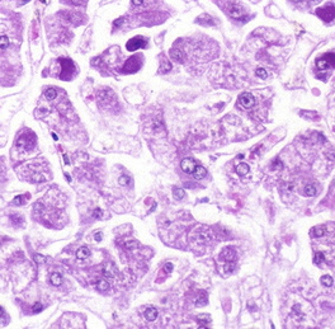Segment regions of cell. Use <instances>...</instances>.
Masks as SVG:
<instances>
[{
    "label": "cell",
    "mask_w": 335,
    "mask_h": 329,
    "mask_svg": "<svg viewBox=\"0 0 335 329\" xmlns=\"http://www.w3.org/2000/svg\"><path fill=\"white\" fill-rule=\"evenodd\" d=\"M34 144H36V139L32 132L23 133L17 141V146L20 150H31L34 147Z\"/></svg>",
    "instance_id": "1"
},
{
    "label": "cell",
    "mask_w": 335,
    "mask_h": 329,
    "mask_svg": "<svg viewBox=\"0 0 335 329\" xmlns=\"http://www.w3.org/2000/svg\"><path fill=\"white\" fill-rule=\"evenodd\" d=\"M316 66L319 70H327L335 68V54H325L316 60Z\"/></svg>",
    "instance_id": "2"
},
{
    "label": "cell",
    "mask_w": 335,
    "mask_h": 329,
    "mask_svg": "<svg viewBox=\"0 0 335 329\" xmlns=\"http://www.w3.org/2000/svg\"><path fill=\"white\" fill-rule=\"evenodd\" d=\"M140 68H141L140 57L138 56H132L126 61V64L122 68V71H125V73H136Z\"/></svg>",
    "instance_id": "3"
},
{
    "label": "cell",
    "mask_w": 335,
    "mask_h": 329,
    "mask_svg": "<svg viewBox=\"0 0 335 329\" xmlns=\"http://www.w3.org/2000/svg\"><path fill=\"white\" fill-rule=\"evenodd\" d=\"M145 46H146V41L142 37H140V36H137V37H133L132 40H130L127 42L126 48L128 50V51H136V50L142 48Z\"/></svg>",
    "instance_id": "4"
},
{
    "label": "cell",
    "mask_w": 335,
    "mask_h": 329,
    "mask_svg": "<svg viewBox=\"0 0 335 329\" xmlns=\"http://www.w3.org/2000/svg\"><path fill=\"white\" fill-rule=\"evenodd\" d=\"M316 14L323 20L329 22V20H331L335 17V8H334L333 5H330V6H326V8H324V9H317Z\"/></svg>",
    "instance_id": "5"
},
{
    "label": "cell",
    "mask_w": 335,
    "mask_h": 329,
    "mask_svg": "<svg viewBox=\"0 0 335 329\" xmlns=\"http://www.w3.org/2000/svg\"><path fill=\"white\" fill-rule=\"evenodd\" d=\"M111 98H116L115 93H113L111 89H105V90H102V92L98 93V101L101 102V106H105L109 102L115 103L116 101H111Z\"/></svg>",
    "instance_id": "6"
},
{
    "label": "cell",
    "mask_w": 335,
    "mask_h": 329,
    "mask_svg": "<svg viewBox=\"0 0 335 329\" xmlns=\"http://www.w3.org/2000/svg\"><path fill=\"white\" fill-rule=\"evenodd\" d=\"M60 64H61V66H62V74L60 75L61 79H63L65 74H69V78H71L70 74L75 71L74 62L71 61V60H67V59H61V60H60Z\"/></svg>",
    "instance_id": "7"
},
{
    "label": "cell",
    "mask_w": 335,
    "mask_h": 329,
    "mask_svg": "<svg viewBox=\"0 0 335 329\" xmlns=\"http://www.w3.org/2000/svg\"><path fill=\"white\" fill-rule=\"evenodd\" d=\"M239 103L241 107H244V108H250L255 103V98L250 93H244V94H241L239 97Z\"/></svg>",
    "instance_id": "8"
},
{
    "label": "cell",
    "mask_w": 335,
    "mask_h": 329,
    "mask_svg": "<svg viewBox=\"0 0 335 329\" xmlns=\"http://www.w3.org/2000/svg\"><path fill=\"white\" fill-rule=\"evenodd\" d=\"M221 259H224V261H227V262H232L235 258H236V252H235V250L232 249V248H230V247H227V248H225L222 252H221Z\"/></svg>",
    "instance_id": "9"
},
{
    "label": "cell",
    "mask_w": 335,
    "mask_h": 329,
    "mask_svg": "<svg viewBox=\"0 0 335 329\" xmlns=\"http://www.w3.org/2000/svg\"><path fill=\"white\" fill-rule=\"evenodd\" d=\"M180 167H182V169L185 171V173H193V170H194V168H196V163H194L193 159L185 158V159L182 160Z\"/></svg>",
    "instance_id": "10"
},
{
    "label": "cell",
    "mask_w": 335,
    "mask_h": 329,
    "mask_svg": "<svg viewBox=\"0 0 335 329\" xmlns=\"http://www.w3.org/2000/svg\"><path fill=\"white\" fill-rule=\"evenodd\" d=\"M229 13H230V16L234 17V18H241L244 16V9L241 8V6L239 4H231L229 6Z\"/></svg>",
    "instance_id": "11"
},
{
    "label": "cell",
    "mask_w": 335,
    "mask_h": 329,
    "mask_svg": "<svg viewBox=\"0 0 335 329\" xmlns=\"http://www.w3.org/2000/svg\"><path fill=\"white\" fill-rule=\"evenodd\" d=\"M144 315H145V319L149 320V321H154L156 318H158V310L155 309V307H147V309L145 310L144 313Z\"/></svg>",
    "instance_id": "12"
},
{
    "label": "cell",
    "mask_w": 335,
    "mask_h": 329,
    "mask_svg": "<svg viewBox=\"0 0 335 329\" xmlns=\"http://www.w3.org/2000/svg\"><path fill=\"white\" fill-rule=\"evenodd\" d=\"M117 273V268L115 267V264H112V263H108V264H105L104 268H103V275L105 277H113Z\"/></svg>",
    "instance_id": "13"
},
{
    "label": "cell",
    "mask_w": 335,
    "mask_h": 329,
    "mask_svg": "<svg viewBox=\"0 0 335 329\" xmlns=\"http://www.w3.org/2000/svg\"><path fill=\"white\" fill-rule=\"evenodd\" d=\"M193 177L196 178V179H202V178H204V175L207 174V170H206V168H203L202 165H196L194 170H193Z\"/></svg>",
    "instance_id": "14"
},
{
    "label": "cell",
    "mask_w": 335,
    "mask_h": 329,
    "mask_svg": "<svg viewBox=\"0 0 335 329\" xmlns=\"http://www.w3.org/2000/svg\"><path fill=\"white\" fill-rule=\"evenodd\" d=\"M208 303V296H207V292H199V295L197 296L196 299V305L197 306H204L206 304Z\"/></svg>",
    "instance_id": "15"
},
{
    "label": "cell",
    "mask_w": 335,
    "mask_h": 329,
    "mask_svg": "<svg viewBox=\"0 0 335 329\" xmlns=\"http://www.w3.org/2000/svg\"><path fill=\"white\" fill-rule=\"evenodd\" d=\"M170 57L174 60V61H178V62H183L184 60V55L180 50H176V48H173L170 51Z\"/></svg>",
    "instance_id": "16"
},
{
    "label": "cell",
    "mask_w": 335,
    "mask_h": 329,
    "mask_svg": "<svg viewBox=\"0 0 335 329\" xmlns=\"http://www.w3.org/2000/svg\"><path fill=\"white\" fill-rule=\"evenodd\" d=\"M326 233V226L325 225H319L316 227H313L311 230V235L312 237H316V238H320Z\"/></svg>",
    "instance_id": "17"
},
{
    "label": "cell",
    "mask_w": 335,
    "mask_h": 329,
    "mask_svg": "<svg viewBox=\"0 0 335 329\" xmlns=\"http://www.w3.org/2000/svg\"><path fill=\"white\" fill-rule=\"evenodd\" d=\"M89 254H90V252H89V249H88L87 247H81V248H79V249L76 250V257H77L79 259H85V258H88Z\"/></svg>",
    "instance_id": "18"
},
{
    "label": "cell",
    "mask_w": 335,
    "mask_h": 329,
    "mask_svg": "<svg viewBox=\"0 0 335 329\" xmlns=\"http://www.w3.org/2000/svg\"><path fill=\"white\" fill-rule=\"evenodd\" d=\"M197 321H198L199 325L203 327V325H206V324L211 323V317L208 315V314H201V315H198Z\"/></svg>",
    "instance_id": "19"
},
{
    "label": "cell",
    "mask_w": 335,
    "mask_h": 329,
    "mask_svg": "<svg viewBox=\"0 0 335 329\" xmlns=\"http://www.w3.org/2000/svg\"><path fill=\"white\" fill-rule=\"evenodd\" d=\"M236 173L239 175H245L246 173H249V165L246 163H241L236 167Z\"/></svg>",
    "instance_id": "20"
},
{
    "label": "cell",
    "mask_w": 335,
    "mask_h": 329,
    "mask_svg": "<svg viewBox=\"0 0 335 329\" xmlns=\"http://www.w3.org/2000/svg\"><path fill=\"white\" fill-rule=\"evenodd\" d=\"M50 281L55 286H60L62 283V276L60 273H52L51 277H50Z\"/></svg>",
    "instance_id": "21"
},
{
    "label": "cell",
    "mask_w": 335,
    "mask_h": 329,
    "mask_svg": "<svg viewBox=\"0 0 335 329\" xmlns=\"http://www.w3.org/2000/svg\"><path fill=\"white\" fill-rule=\"evenodd\" d=\"M170 69H172V65H170V62H169L166 59H162V61H161V64H160L159 71H160V73H168V71H170Z\"/></svg>",
    "instance_id": "22"
},
{
    "label": "cell",
    "mask_w": 335,
    "mask_h": 329,
    "mask_svg": "<svg viewBox=\"0 0 335 329\" xmlns=\"http://www.w3.org/2000/svg\"><path fill=\"white\" fill-rule=\"evenodd\" d=\"M45 97H46V99H48V101H53V99L57 97V92H56L53 88H48L45 92Z\"/></svg>",
    "instance_id": "23"
},
{
    "label": "cell",
    "mask_w": 335,
    "mask_h": 329,
    "mask_svg": "<svg viewBox=\"0 0 335 329\" xmlns=\"http://www.w3.org/2000/svg\"><path fill=\"white\" fill-rule=\"evenodd\" d=\"M305 195L309 196V197H312L316 195V187L313 184H307L305 187Z\"/></svg>",
    "instance_id": "24"
},
{
    "label": "cell",
    "mask_w": 335,
    "mask_h": 329,
    "mask_svg": "<svg viewBox=\"0 0 335 329\" xmlns=\"http://www.w3.org/2000/svg\"><path fill=\"white\" fill-rule=\"evenodd\" d=\"M97 289L99 290V291H107L109 289V283L107 282L105 280H99L98 282H97Z\"/></svg>",
    "instance_id": "25"
},
{
    "label": "cell",
    "mask_w": 335,
    "mask_h": 329,
    "mask_svg": "<svg viewBox=\"0 0 335 329\" xmlns=\"http://www.w3.org/2000/svg\"><path fill=\"white\" fill-rule=\"evenodd\" d=\"M320 282H321V285L326 286V287H330V286L333 285V278L329 275H325V276H323L321 278H320Z\"/></svg>",
    "instance_id": "26"
},
{
    "label": "cell",
    "mask_w": 335,
    "mask_h": 329,
    "mask_svg": "<svg viewBox=\"0 0 335 329\" xmlns=\"http://www.w3.org/2000/svg\"><path fill=\"white\" fill-rule=\"evenodd\" d=\"M123 247H125L126 250H133V249H136L138 247V243L136 240H128L123 244Z\"/></svg>",
    "instance_id": "27"
},
{
    "label": "cell",
    "mask_w": 335,
    "mask_h": 329,
    "mask_svg": "<svg viewBox=\"0 0 335 329\" xmlns=\"http://www.w3.org/2000/svg\"><path fill=\"white\" fill-rule=\"evenodd\" d=\"M324 261H325V255L323 253H320V252H317L315 254V257H313V263H315V264H320V263H323Z\"/></svg>",
    "instance_id": "28"
},
{
    "label": "cell",
    "mask_w": 335,
    "mask_h": 329,
    "mask_svg": "<svg viewBox=\"0 0 335 329\" xmlns=\"http://www.w3.org/2000/svg\"><path fill=\"white\" fill-rule=\"evenodd\" d=\"M33 259H34V262L37 263V264H45L46 261H47L46 257L42 255V254H36V255L33 257Z\"/></svg>",
    "instance_id": "29"
},
{
    "label": "cell",
    "mask_w": 335,
    "mask_h": 329,
    "mask_svg": "<svg viewBox=\"0 0 335 329\" xmlns=\"http://www.w3.org/2000/svg\"><path fill=\"white\" fill-rule=\"evenodd\" d=\"M8 46H9V38L5 37V36H2V37H0V48L5 50Z\"/></svg>",
    "instance_id": "30"
},
{
    "label": "cell",
    "mask_w": 335,
    "mask_h": 329,
    "mask_svg": "<svg viewBox=\"0 0 335 329\" xmlns=\"http://www.w3.org/2000/svg\"><path fill=\"white\" fill-rule=\"evenodd\" d=\"M118 182H119L121 185H127V184H130L131 178L128 177V175H121V177L118 178Z\"/></svg>",
    "instance_id": "31"
},
{
    "label": "cell",
    "mask_w": 335,
    "mask_h": 329,
    "mask_svg": "<svg viewBox=\"0 0 335 329\" xmlns=\"http://www.w3.org/2000/svg\"><path fill=\"white\" fill-rule=\"evenodd\" d=\"M255 74L258 75V76L260 78V79H267V76H268V74H267L265 69H263V68H258V69H256Z\"/></svg>",
    "instance_id": "32"
},
{
    "label": "cell",
    "mask_w": 335,
    "mask_h": 329,
    "mask_svg": "<svg viewBox=\"0 0 335 329\" xmlns=\"http://www.w3.org/2000/svg\"><path fill=\"white\" fill-rule=\"evenodd\" d=\"M235 269V264L232 263V262H229L227 264H225V267H224V272L226 273V275H229V273H231L232 271Z\"/></svg>",
    "instance_id": "33"
},
{
    "label": "cell",
    "mask_w": 335,
    "mask_h": 329,
    "mask_svg": "<svg viewBox=\"0 0 335 329\" xmlns=\"http://www.w3.org/2000/svg\"><path fill=\"white\" fill-rule=\"evenodd\" d=\"M174 197L176 198V199H182L183 197H184V191L183 189H180V188H174Z\"/></svg>",
    "instance_id": "34"
},
{
    "label": "cell",
    "mask_w": 335,
    "mask_h": 329,
    "mask_svg": "<svg viewBox=\"0 0 335 329\" xmlns=\"http://www.w3.org/2000/svg\"><path fill=\"white\" fill-rule=\"evenodd\" d=\"M42 309H43V306H42V304H39V303H36L32 307L33 313H39V311H42Z\"/></svg>",
    "instance_id": "35"
},
{
    "label": "cell",
    "mask_w": 335,
    "mask_h": 329,
    "mask_svg": "<svg viewBox=\"0 0 335 329\" xmlns=\"http://www.w3.org/2000/svg\"><path fill=\"white\" fill-rule=\"evenodd\" d=\"M164 271H165L166 273H170L173 271V264L170 263V262H168V263H165L164 264Z\"/></svg>",
    "instance_id": "36"
},
{
    "label": "cell",
    "mask_w": 335,
    "mask_h": 329,
    "mask_svg": "<svg viewBox=\"0 0 335 329\" xmlns=\"http://www.w3.org/2000/svg\"><path fill=\"white\" fill-rule=\"evenodd\" d=\"M283 164L281 160H274L273 161V165H272V169H282Z\"/></svg>",
    "instance_id": "37"
},
{
    "label": "cell",
    "mask_w": 335,
    "mask_h": 329,
    "mask_svg": "<svg viewBox=\"0 0 335 329\" xmlns=\"http://www.w3.org/2000/svg\"><path fill=\"white\" fill-rule=\"evenodd\" d=\"M13 203L14 205H22L23 203V196H17L15 198H14Z\"/></svg>",
    "instance_id": "38"
},
{
    "label": "cell",
    "mask_w": 335,
    "mask_h": 329,
    "mask_svg": "<svg viewBox=\"0 0 335 329\" xmlns=\"http://www.w3.org/2000/svg\"><path fill=\"white\" fill-rule=\"evenodd\" d=\"M101 215H102V210H99V209H95L94 212H93V216L94 217H99Z\"/></svg>",
    "instance_id": "39"
},
{
    "label": "cell",
    "mask_w": 335,
    "mask_h": 329,
    "mask_svg": "<svg viewBox=\"0 0 335 329\" xmlns=\"http://www.w3.org/2000/svg\"><path fill=\"white\" fill-rule=\"evenodd\" d=\"M122 23H123V18H119V19L115 20V27H118V26H121Z\"/></svg>",
    "instance_id": "40"
},
{
    "label": "cell",
    "mask_w": 335,
    "mask_h": 329,
    "mask_svg": "<svg viewBox=\"0 0 335 329\" xmlns=\"http://www.w3.org/2000/svg\"><path fill=\"white\" fill-rule=\"evenodd\" d=\"M70 3L74 4V5H79V4L83 3V0H70Z\"/></svg>",
    "instance_id": "41"
},
{
    "label": "cell",
    "mask_w": 335,
    "mask_h": 329,
    "mask_svg": "<svg viewBox=\"0 0 335 329\" xmlns=\"http://www.w3.org/2000/svg\"><path fill=\"white\" fill-rule=\"evenodd\" d=\"M94 238H95V240H97V241H101V240H102V235H101V233H95V237H94Z\"/></svg>",
    "instance_id": "42"
},
{
    "label": "cell",
    "mask_w": 335,
    "mask_h": 329,
    "mask_svg": "<svg viewBox=\"0 0 335 329\" xmlns=\"http://www.w3.org/2000/svg\"><path fill=\"white\" fill-rule=\"evenodd\" d=\"M132 3L135 5H141L142 3H144V0H132Z\"/></svg>",
    "instance_id": "43"
},
{
    "label": "cell",
    "mask_w": 335,
    "mask_h": 329,
    "mask_svg": "<svg viewBox=\"0 0 335 329\" xmlns=\"http://www.w3.org/2000/svg\"><path fill=\"white\" fill-rule=\"evenodd\" d=\"M63 160H65V164H70V161L67 159V155H63Z\"/></svg>",
    "instance_id": "44"
},
{
    "label": "cell",
    "mask_w": 335,
    "mask_h": 329,
    "mask_svg": "<svg viewBox=\"0 0 335 329\" xmlns=\"http://www.w3.org/2000/svg\"><path fill=\"white\" fill-rule=\"evenodd\" d=\"M27 2H29V0H20V2H19V5H23V4H26Z\"/></svg>",
    "instance_id": "45"
},
{
    "label": "cell",
    "mask_w": 335,
    "mask_h": 329,
    "mask_svg": "<svg viewBox=\"0 0 335 329\" xmlns=\"http://www.w3.org/2000/svg\"><path fill=\"white\" fill-rule=\"evenodd\" d=\"M4 315V310H3V307H0V317H3Z\"/></svg>",
    "instance_id": "46"
},
{
    "label": "cell",
    "mask_w": 335,
    "mask_h": 329,
    "mask_svg": "<svg viewBox=\"0 0 335 329\" xmlns=\"http://www.w3.org/2000/svg\"><path fill=\"white\" fill-rule=\"evenodd\" d=\"M65 178H66V179H67V181H69V182H70V181H71V178H70V175H67V174H65Z\"/></svg>",
    "instance_id": "47"
},
{
    "label": "cell",
    "mask_w": 335,
    "mask_h": 329,
    "mask_svg": "<svg viewBox=\"0 0 335 329\" xmlns=\"http://www.w3.org/2000/svg\"><path fill=\"white\" fill-rule=\"evenodd\" d=\"M315 2H320V0H315Z\"/></svg>",
    "instance_id": "48"
}]
</instances>
